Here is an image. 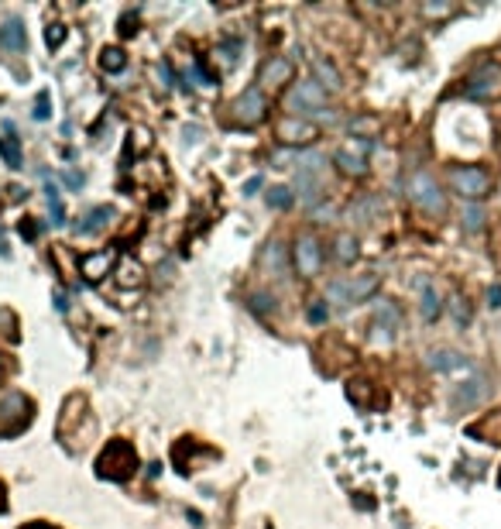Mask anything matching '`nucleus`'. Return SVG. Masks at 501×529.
<instances>
[{
  "label": "nucleus",
  "instance_id": "f257e3e1",
  "mask_svg": "<svg viewBox=\"0 0 501 529\" xmlns=\"http://www.w3.org/2000/svg\"><path fill=\"white\" fill-rule=\"evenodd\" d=\"M138 471V450L127 440H110L96 457V475L110 481H127Z\"/></svg>",
  "mask_w": 501,
  "mask_h": 529
},
{
  "label": "nucleus",
  "instance_id": "f03ea898",
  "mask_svg": "<svg viewBox=\"0 0 501 529\" xmlns=\"http://www.w3.org/2000/svg\"><path fill=\"white\" fill-rule=\"evenodd\" d=\"M31 399L21 392H3L0 395V437H17L31 423Z\"/></svg>",
  "mask_w": 501,
  "mask_h": 529
},
{
  "label": "nucleus",
  "instance_id": "7ed1b4c3",
  "mask_svg": "<svg viewBox=\"0 0 501 529\" xmlns=\"http://www.w3.org/2000/svg\"><path fill=\"white\" fill-rule=\"evenodd\" d=\"M405 193H409V200H412L423 214H443V210H447V196H443V189L436 186V179H433L429 172H412Z\"/></svg>",
  "mask_w": 501,
  "mask_h": 529
},
{
  "label": "nucleus",
  "instance_id": "20e7f679",
  "mask_svg": "<svg viewBox=\"0 0 501 529\" xmlns=\"http://www.w3.org/2000/svg\"><path fill=\"white\" fill-rule=\"evenodd\" d=\"M285 107L292 117H306V114H323L326 107V90L316 83V79H306V83H295L285 96Z\"/></svg>",
  "mask_w": 501,
  "mask_h": 529
},
{
  "label": "nucleus",
  "instance_id": "39448f33",
  "mask_svg": "<svg viewBox=\"0 0 501 529\" xmlns=\"http://www.w3.org/2000/svg\"><path fill=\"white\" fill-rule=\"evenodd\" d=\"M450 186H454V193H460L464 200H481V196H488V189H491V176H488L484 169H478V165H460V169L450 172Z\"/></svg>",
  "mask_w": 501,
  "mask_h": 529
},
{
  "label": "nucleus",
  "instance_id": "423d86ee",
  "mask_svg": "<svg viewBox=\"0 0 501 529\" xmlns=\"http://www.w3.org/2000/svg\"><path fill=\"white\" fill-rule=\"evenodd\" d=\"M374 289H378V275H374V271H367V275H361V278L333 282V285H330V299H333V302H340V306H350V302L367 299Z\"/></svg>",
  "mask_w": 501,
  "mask_h": 529
},
{
  "label": "nucleus",
  "instance_id": "0eeeda50",
  "mask_svg": "<svg viewBox=\"0 0 501 529\" xmlns=\"http://www.w3.org/2000/svg\"><path fill=\"white\" fill-rule=\"evenodd\" d=\"M367 152H371V141H367V138H357V141H347L343 148H337V165H340V172H347V176H364V172H367Z\"/></svg>",
  "mask_w": 501,
  "mask_h": 529
},
{
  "label": "nucleus",
  "instance_id": "6e6552de",
  "mask_svg": "<svg viewBox=\"0 0 501 529\" xmlns=\"http://www.w3.org/2000/svg\"><path fill=\"white\" fill-rule=\"evenodd\" d=\"M292 262L299 268V275H306V278L319 275V268H323V248H319V241L309 238V234L299 238L295 248H292Z\"/></svg>",
  "mask_w": 501,
  "mask_h": 529
},
{
  "label": "nucleus",
  "instance_id": "1a4fd4ad",
  "mask_svg": "<svg viewBox=\"0 0 501 529\" xmlns=\"http://www.w3.org/2000/svg\"><path fill=\"white\" fill-rule=\"evenodd\" d=\"M501 86V69L495 62H488V65H481L471 79H467V86H464V93L467 96H474V100H488V96H495Z\"/></svg>",
  "mask_w": 501,
  "mask_h": 529
},
{
  "label": "nucleus",
  "instance_id": "9d476101",
  "mask_svg": "<svg viewBox=\"0 0 501 529\" xmlns=\"http://www.w3.org/2000/svg\"><path fill=\"white\" fill-rule=\"evenodd\" d=\"M264 110H268V103H264L261 90H244L234 100V121L244 124V127H254L257 121H264Z\"/></svg>",
  "mask_w": 501,
  "mask_h": 529
},
{
  "label": "nucleus",
  "instance_id": "9b49d317",
  "mask_svg": "<svg viewBox=\"0 0 501 529\" xmlns=\"http://www.w3.org/2000/svg\"><path fill=\"white\" fill-rule=\"evenodd\" d=\"M398 323H402V316H398V306H395V302H388V299L374 302V340H378V344L395 340Z\"/></svg>",
  "mask_w": 501,
  "mask_h": 529
},
{
  "label": "nucleus",
  "instance_id": "f8f14e48",
  "mask_svg": "<svg viewBox=\"0 0 501 529\" xmlns=\"http://www.w3.org/2000/svg\"><path fill=\"white\" fill-rule=\"evenodd\" d=\"M484 395H488V385H484V378L478 375V378L460 382V385L454 388L450 402H454V409H474L478 402H484Z\"/></svg>",
  "mask_w": 501,
  "mask_h": 529
},
{
  "label": "nucleus",
  "instance_id": "ddd939ff",
  "mask_svg": "<svg viewBox=\"0 0 501 529\" xmlns=\"http://www.w3.org/2000/svg\"><path fill=\"white\" fill-rule=\"evenodd\" d=\"M114 262H117V251H114V248H107V251L86 255V258L79 262V271H83L89 282H100L103 275H110V271H114Z\"/></svg>",
  "mask_w": 501,
  "mask_h": 529
},
{
  "label": "nucleus",
  "instance_id": "4468645a",
  "mask_svg": "<svg viewBox=\"0 0 501 529\" xmlns=\"http://www.w3.org/2000/svg\"><path fill=\"white\" fill-rule=\"evenodd\" d=\"M429 368H433V371H467V368H471V361H467L464 354H457V351L440 347V351H433V354H429Z\"/></svg>",
  "mask_w": 501,
  "mask_h": 529
},
{
  "label": "nucleus",
  "instance_id": "2eb2a0df",
  "mask_svg": "<svg viewBox=\"0 0 501 529\" xmlns=\"http://www.w3.org/2000/svg\"><path fill=\"white\" fill-rule=\"evenodd\" d=\"M110 220H114V210H110V207H93V210L86 214V220L76 224V234H79V238H89V234L103 231Z\"/></svg>",
  "mask_w": 501,
  "mask_h": 529
},
{
  "label": "nucleus",
  "instance_id": "dca6fc26",
  "mask_svg": "<svg viewBox=\"0 0 501 529\" xmlns=\"http://www.w3.org/2000/svg\"><path fill=\"white\" fill-rule=\"evenodd\" d=\"M292 79V65L285 59H268L261 65V83L264 86H278V83H288Z\"/></svg>",
  "mask_w": 501,
  "mask_h": 529
},
{
  "label": "nucleus",
  "instance_id": "f3484780",
  "mask_svg": "<svg viewBox=\"0 0 501 529\" xmlns=\"http://www.w3.org/2000/svg\"><path fill=\"white\" fill-rule=\"evenodd\" d=\"M24 24L17 21V17H10L3 28H0V45L3 48H10V52H24Z\"/></svg>",
  "mask_w": 501,
  "mask_h": 529
},
{
  "label": "nucleus",
  "instance_id": "a211bd4d",
  "mask_svg": "<svg viewBox=\"0 0 501 529\" xmlns=\"http://www.w3.org/2000/svg\"><path fill=\"white\" fill-rule=\"evenodd\" d=\"M261 268H268L271 275H285V248L278 241H268L261 248Z\"/></svg>",
  "mask_w": 501,
  "mask_h": 529
},
{
  "label": "nucleus",
  "instance_id": "6ab92c4d",
  "mask_svg": "<svg viewBox=\"0 0 501 529\" xmlns=\"http://www.w3.org/2000/svg\"><path fill=\"white\" fill-rule=\"evenodd\" d=\"M295 193L302 203H316L319 196V172H295Z\"/></svg>",
  "mask_w": 501,
  "mask_h": 529
},
{
  "label": "nucleus",
  "instance_id": "aec40b11",
  "mask_svg": "<svg viewBox=\"0 0 501 529\" xmlns=\"http://www.w3.org/2000/svg\"><path fill=\"white\" fill-rule=\"evenodd\" d=\"M312 72H316V83H319L323 90H330V93H337V90L343 86V83H340V72H337L326 59H316V62H312Z\"/></svg>",
  "mask_w": 501,
  "mask_h": 529
},
{
  "label": "nucleus",
  "instance_id": "412c9836",
  "mask_svg": "<svg viewBox=\"0 0 501 529\" xmlns=\"http://www.w3.org/2000/svg\"><path fill=\"white\" fill-rule=\"evenodd\" d=\"M7 134H0V158L10 165V169H21V148H17V138H14V127L3 124Z\"/></svg>",
  "mask_w": 501,
  "mask_h": 529
},
{
  "label": "nucleus",
  "instance_id": "4be33fe9",
  "mask_svg": "<svg viewBox=\"0 0 501 529\" xmlns=\"http://www.w3.org/2000/svg\"><path fill=\"white\" fill-rule=\"evenodd\" d=\"M423 285V299H419V313H423V320H436L440 316V309H443V302H440V295H436V289L423 278L419 282Z\"/></svg>",
  "mask_w": 501,
  "mask_h": 529
},
{
  "label": "nucleus",
  "instance_id": "5701e85b",
  "mask_svg": "<svg viewBox=\"0 0 501 529\" xmlns=\"http://www.w3.org/2000/svg\"><path fill=\"white\" fill-rule=\"evenodd\" d=\"M278 134H281V138H285L288 145H299V141H309V138H312L316 131H312V127H309L306 121H299V124H295V121H285V124L278 127Z\"/></svg>",
  "mask_w": 501,
  "mask_h": 529
},
{
  "label": "nucleus",
  "instance_id": "b1692460",
  "mask_svg": "<svg viewBox=\"0 0 501 529\" xmlns=\"http://www.w3.org/2000/svg\"><path fill=\"white\" fill-rule=\"evenodd\" d=\"M145 282V271H141V264L134 262V258H120V285H141Z\"/></svg>",
  "mask_w": 501,
  "mask_h": 529
},
{
  "label": "nucleus",
  "instance_id": "393cba45",
  "mask_svg": "<svg viewBox=\"0 0 501 529\" xmlns=\"http://www.w3.org/2000/svg\"><path fill=\"white\" fill-rule=\"evenodd\" d=\"M45 193H48V214H52V224L55 227H62L65 224V207H62V196H58V189L48 183L45 186Z\"/></svg>",
  "mask_w": 501,
  "mask_h": 529
},
{
  "label": "nucleus",
  "instance_id": "a878e982",
  "mask_svg": "<svg viewBox=\"0 0 501 529\" xmlns=\"http://www.w3.org/2000/svg\"><path fill=\"white\" fill-rule=\"evenodd\" d=\"M378 210H381V200H374V196H364V200H357V203L350 207V217H357V220H364V224H367V220H371Z\"/></svg>",
  "mask_w": 501,
  "mask_h": 529
},
{
  "label": "nucleus",
  "instance_id": "bb28decb",
  "mask_svg": "<svg viewBox=\"0 0 501 529\" xmlns=\"http://www.w3.org/2000/svg\"><path fill=\"white\" fill-rule=\"evenodd\" d=\"M100 65H103L107 72H120V69L127 65V55H124L120 48H103V55H100Z\"/></svg>",
  "mask_w": 501,
  "mask_h": 529
},
{
  "label": "nucleus",
  "instance_id": "cd10ccee",
  "mask_svg": "<svg viewBox=\"0 0 501 529\" xmlns=\"http://www.w3.org/2000/svg\"><path fill=\"white\" fill-rule=\"evenodd\" d=\"M337 258L340 262H354L357 258V238L354 234H340L337 238Z\"/></svg>",
  "mask_w": 501,
  "mask_h": 529
},
{
  "label": "nucleus",
  "instance_id": "c85d7f7f",
  "mask_svg": "<svg viewBox=\"0 0 501 529\" xmlns=\"http://www.w3.org/2000/svg\"><path fill=\"white\" fill-rule=\"evenodd\" d=\"M268 207H271V210H288V207H292V193H288L285 186H271V189H268Z\"/></svg>",
  "mask_w": 501,
  "mask_h": 529
},
{
  "label": "nucleus",
  "instance_id": "c756f323",
  "mask_svg": "<svg viewBox=\"0 0 501 529\" xmlns=\"http://www.w3.org/2000/svg\"><path fill=\"white\" fill-rule=\"evenodd\" d=\"M464 231H467V234L484 231V210H481V207H467V210H464Z\"/></svg>",
  "mask_w": 501,
  "mask_h": 529
},
{
  "label": "nucleus",
  "instance_id": "7c9ffc66",
  "mask_svg": "<svg viewBox=\"0 0 501 529\" xmlns=\"http://www.w3.org/2000/svg\"><path fill=\"white\" fill-rule=\"evenodd\" d=\"M347 395H350V402H357V406H371V385L367 382H350L347 385Z\"/></svg>",
  "mask_w": 501,
  "mask_h": 529
},
{
  "label": "nucleus",
  "instance_id": "2f4dec72",
  "mask_svg": "<svg viewBox=\"0 0 501 529\" xmlns=\"http://www.w3.org/2000/svg\"><path fill=\"white\" fill-rule=\"evenodd\" d=\"M189 83H196V86H213V79H210V72L203 69V62H193V69H189Z\"/></svg>",
  "mask_w": 501,
  "mask_h": 529
},
{
  "label": "nucleus",
  "instance_id": "473e14b6",
  "mask_svg": "<svg viewBox=\"0 0 501 529\" xmlns=\"http://www.w3.org/2000/svg\"><path fill=\"white\" fill-rule=\"evenodd\" d=\"M62 41H65V28H62V24H52V28L45 31V45H48V48H58Z\"/></svg>",
  "mask_w": 501,
  "mask_h": 529
},
{
  "label": "nucleus",
  "instance_id": "72a5a7b5",
  "mask_svg": "<svg viewBox=\"0 0 501 529\" xmlns=\"http://www.w3.org/2000/svg\"><path fill=\"white\" fill-rule=\"evenodd\" d=\"M0 323H3V337H7V340H17V323H14V313L0 309Z\"/></svg>",
  "mask_w": 501,
  "mask_h": 529
},
{
  "label": "nucleus",
  "instance_id": "f704fd0d",
  "mask_svg": "<svg viewBox=\"0 0 501 529\" xmlns=\"http://www.w3.org/2000/svg\"><path fill=\"white\" fill-rule=\"evenodd\" d=\"M250 306H254V313H268V309H275V299L264 295V292H257V295L250 299Z\"/></svg>",
  "mask_w": 501,
  "mask_h": 529
},
{
  "label": "nucleus",
  "instance_id": "c9c22d12",
  "mask_svg": "<svg viewBox=\"0 0 501 529\" xmlns=\"http://www.w3.org/2000/svg\"><path fill=\"white\" fill-rule=\"evenodd\" d=\"M326 316H330L326 302H312V306H309V320H312V323H326Z\"/></svg>",
  "mask_w": 501,
  "mask_h": 529
},
{
  "label": "nucleus",
  "instance_id": "e433bc0d",
  "mask_svg": "<svg viewBox=\"0 0 501 529\" xmlns=\"http://www.w3.org/2000/svg\"><path fill=\"white\" fill-rule=\"evenodd\" d=\"M237 48H241L237 41H231V45H224V48H220V55H224V65H227V69L237 62Z\"/></svg>",
  "mask_w": 501,
  "mask_h": 529
},
{
  "label": "nucleus",
  "instance_id": "4c0bfd02",
  "mask_svg": "<svg viewBox=\"0 0 501 529\" xmlns=\"http://www.w3.org/2000/svg\"><path fill=\"white\" fill-rule=\"evenodd\" d=\"M158 83H162V90H172V86H175V83H172V65H169V62L158 65Z\"/></svg>",
  "mask_w": 501,
  "mask_h": 529
},
{
  "label": "nucleus",
  "instance_id": "58836bf2",
  "mask_svg": "<svg viewBox=\"0 0 501 529\" xmlns=\"http://www.w3.org/2000/svg\"><path fill=\"white\" fill-rule=\"evenodd\" d=\"M52 110H48V93H38V103H34V121H45Z\"/></svg>",
  "mask_w": 501,
  "mask_h": 529
},
{
  "label": "nucleus",
  "instance_id": "ea45409f",
  "mask_svg": "<svg viewBox=\"0 0 501 529\" xmlns=\"http://www.w3.org/2000/svg\"><path fill=\"white\" fill-rule=\"evenodd\" d=\"M488 306H491V309H501V285L498 282L488 289Z\"/></svg>",
  "mask_w": 501,
  "mask_h": 529
},
{
  "label": "nucleus",
  "instance_id": "a19ab883",
  "mask_svg": "<svg viewBox=\"0 0 501 529\" xmlns=\"http://www.w3.org/2000/svg\"><path fill=\"white\" fill-rule=\"evenodd\" d=\"M450 10H454L450 3H426V14L429 17H440V14H450Z\"/></svg>",
  "mask_w": 501,
  "mask_h": 529
},
{
  "label": "nucleus",
  "instance_id": "79ce46f5",
  "mask_svg": "<svg viewBox=\"0 0 501 529\" xmlns=\"http://www.w3.org/2000/svg\"><path fill=\"white\" fill-rule=\"evenodd\" d=\"M454 313H457V320H460V323H467V316H471V309H467V302H464V299H454Z\"/></svg>",
  "mask_w": 501,
  "mask_h": 529
},
{
  "label": "nucleus",
  "instance_id": "37998d69",
  "mask_svg": "<svg viewBox=\"0 0 501 529\" xmlns=\"http://www.w3.org/2000/svg\"><path fill=\"white\" fill-rule=\"evenodd\" d=\"M261 183H264V179H261V176H250L248 183H244V196H254V193H257V189H261Z\"/></svg>",
  "mask_w": 501,
  "mask_h": 529
},
{
  "label": "nucleus",
  "instance_id": "c03bdc74",
  "mask_svg": "<svg viewBox=\"0 0 501 529\" xmlns=\"http://www.w3.org/2000/svg\"><path fill=\"white\" fill-rule=\"evenodd\" d=\"M65 186L79 189V186H83V176H79V172H65Z\"/></svg>",
  "mask_w": 501,
  "mask_h": 529
},
{
  "label": "nucleus",
  "instance_id": "a18cd8bd",
  "mask_svg": "<svg viewBox=\"0 0 501 529\" xmlns=\"http://www.w3.org/2000/svg\"><path fill=\"white\" fill-rule=\"evenodd\" d=\"M55 309H58V313H65V309H69V299H65V292H55Z\"/></svg>",
  "mask_w": 501,
  "mask_h": 529
},
{
  "label": "nucleus",
  "instance_id": "49530a36",
  "mask_svg": "<svg viewBox=\"0 0 501 529\" xmlns=\"http://www.w3.org/2000/svg\"><path fill=\"white\" fill-rule=\"evenodd\" d=\"M21 234H24V238H38V227H34V224H21Z\"/></svg>",
  "mask_w": 501,
  "mask_h": 529
},
{
  "label": "nucleus",
  "instance_id": "de8ad7c7",
  "mask_svg": "<svg viewBox=\"0 0 501 529\" xmlns=\"http://www.w3.org/2000/svg\"><path fill=\"white\" fill-rule=\"evenodd\" d=\"M3 509H7V488L0 485V512H3Z\"/></svg>",
  "mask_w": 501,
  "mask_h": 529
},
{
  "label": "nucleus",
  "instance_id": "09e8293b",
  "mask_svg": "<svg viewBox=\"0 0 501 529\" xmlns=\"http://www.w3.org/2000/svg\"><path fill=\"white\" fill-rule=\"evenodd\" d=\"M24 529H52V526H45V523H31V526H24Z\"/></svg>",
  "mask_w": 501,
  "mask_h": 529
}]
</instances>
